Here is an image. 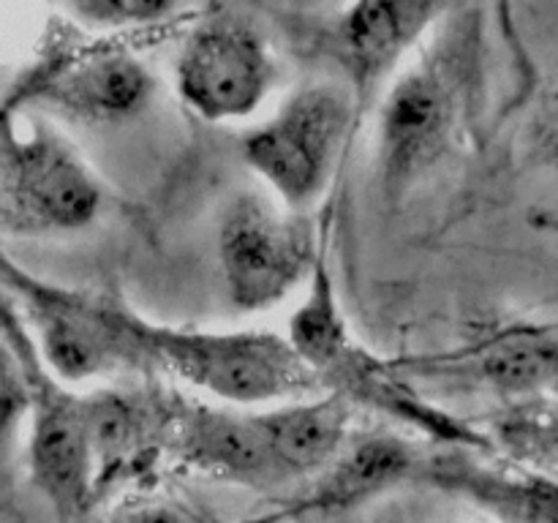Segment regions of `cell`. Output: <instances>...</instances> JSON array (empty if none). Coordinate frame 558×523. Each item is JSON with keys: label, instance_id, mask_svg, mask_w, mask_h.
<instances>
[{"label": "cell", "instance_id": "6da1fadb", "mask_svg": "<svg viewBox=\"0 0 558 523\" xmlns=\"http://www.w3.org/2000/svg\"><path fill=\"white\" fill-rule=\"evenodd\" d=\"M140 343L142 357L232 403L303 396L319 385V374L292 341L270 332H183L140 325Z\"/></svg>", "mask_w": 558, "mask_h": 523}, {"label": "cell", "instance_id": "7a4b0ae2", "mask_svg": "<svg viewBox=\"0 0 558 523\" xmlns=\"http://www.w3.org/2000/svg\"><path fill=\"white\" fill-rule=\"evenodd\" d=\"M354 104L336 85H311L294 93L276 118L243 139L248 167L287 202L300 207L325 188L347 142Z\"/></svg>", "mask_w": 558, "mask_h": 523}, {"label": "cell", "instance_id": "3957f363", "mask_svg": "<svg viewBox=\"0 0 558 523\" xmlns=\"http://www.w3.org/2000/svg\"><path fill=\"white\" fill-rule=\"evenodd\" d=\"M218 259L234 305L259 311L287 297L314 259V232L270 199L240 194L218 227Z\"/></svg>", "mask_w": 558, "mask_h": 523}, {"label": "cell", "instance_id": "277c9868", "mask_svg": "<svg viewBox=\"0 0 558 523\" xmlns=\"http://www.w3.org/2000/svg\"><path fill=\"white\" fill-rule=\"evenodd\" d=\"M276 80L270 49L256 27L234 16L202 22L185 41L178 87L196 114L238 120L265 101Z\"/></svg>", "mask_w": 558, "mask_h": 523}, {"label": "cell", "instance_id": "5b68a950", "mask_svg": "<svg viewBox=\"0 0 558 523\" xmlns=\"http://www.w3.org/2000/svg\"><path fill=\"white\" fill-rule=\"evenodd\" d=\"M456 120V80L441 52L392 85L379 120V167L390 185L423 174L447 145Z\"/></svg>", "mask_w": 558, "mask_h": 523}, {"label": "cell", "instance_id": "8992f818", "mask_svg": "<svg viewBox=\"0 0 558 523\" xmlns=\"http://www.w3.org/2000/svg\"><path fill=\"white\" fill-rule=\"evenodd\" d=\"M11 194L22 216L41 229H80L101 207L90 169L52 134H36L16 147Z\"/></svg>", "mask_w": 558, "mask_h": 523}, {"label": "cell", "instance_id": "52a82bcc", "mask_svg": "<svg viewBox=\"0 0 558 523\" xmlns=\"http://www.w3.org/2000/svg\"><path fill=\"white\" fill-rule=\"evenodd\" d=\"M36 314L44 354L65 379H93L142 357L140 325L60 297L38 300Z\"/></svg>", "mask_w": 558, "mask_h": 523}, {"label": "cell", "instance_id": "ba28073f", "mask_svg": "<svg viewBox=\"0 0 558 523\" xmlns=\"http://www.w3.org/2000/svg\"><path fill=\"white\" fill-rule=\"evenodd\" d=\"M441 14L436 3L374 0L343 11L336 41L357 90H371Z\"/></svg>", "mask_w": 558, "mask_h": 523}, {"label": "cell", "instance_id": "9c48e42d", "mask_svg": "<svg viewBox=\"0 0 558 523\" xmlns=\"http://www.w3.org/2000/svg\"><path fill=\"white\" fill-rule=\"evenodd\" d=\"M153 90L145 65L129 52H90L71 58L47 82L63 112L85 123H114L145 107Z\"/></svg>", "mask_w": 558, "mask_h": 523}, {"label": "cell", "instance_id": "30bf717a", "mask_svg": "<svg viewBox=\"0 0 558 523\" xmlns=\"http://www.w3.org/2000/svg\"><path fill=\"white\" fill-rule=\"evenodd\" d=\"M31 469L38 488L60 512H74L85 504L96 469L80 401L65 396L41 398L33 417Z\"/></svg>", "mask_w": 558, "mask_h": 523}, {"label": "cell", "instance_id": "8fae6325", "mask_svg": "<svg viewBox=\"0 0 558 523\" xmlns=\"http://www.w3.org/2000/svg\"><path fill=\"white\" fill-rule=\"evenodd\" d=\"M174 450L191 466L221 477L259 479L278 474L256 414L185 406L174 417Z\"/></svg>", "mask_w": 558, "mask_h": 523}, {"label": "cell", "instance_id": "7c38bea8", "mask_svg": "<svg viewBox=\"0 0 558 523\" xmlns=\"http://www.w3.org/2000/svg\"><path fill=\"white\" fill-rule=\"evenodd\" d=\"M278 472L330 466L347 447L349 412L341 398L305 401L256 414Z\"/></svg>", "mask_w": 558, "mask_h": 523}, {"label": "cell", "instance_id": "4fadbf2b", "mask_svg": "<svg viewBox=\"0 0 558 523\" xmlns=\"http://www.w3.org/2000/svg\"><path fill=\"white\" fill-rule=\"evenodd\" d=\"M87 445H90L93 469L118 466L147 450L150 436H156V409L145 398L125 392H98L80 401Z\"/></svg>", "mask_w": 558, "mask_h": 523}, {"label": "cell", "instance_id": "5bb4252c", "mask_svg": "<svg viewBox=\"0 0 558 523\" xmlns=\"http://www.w3.org/2000/svg\"><path fill=\"white\" fill-rule=\"evenodd\" d=\"M412 463L407 445L387 436H371L352 447H343L341 455L332 461L327 483L322 485L319 499L327 504H347L368 496L385 485L396 483Z\"/></svg>", "mask_w": 558, "mask_h": 523}, {"label": "cell", "instance_id": "9a60e30c", "mask_svg": "<svg viewBox=\"0 0 558 523\" xmlns=\"http://www.w3.org/2000/svg\"><path fill=\"white\" fill-rule=\"evenodd\" d=\"M477 376L499 390L526 392L558 385V343L539 336H505L477 357Z\"/></svg>", "mask_w": 558, "mask_h": 523}, {"label": "cell", "instance_id": "2e32d148", "mask_svg": "<svg viewBox=\"0 0 558 523\" xmlns=\"http://www.w3.org/2000/svg\"><path fill=\"white\" fill-rule=\"evenodd\" d=\"M71 11L96 25H147L178 14L180 5L163 0H85L71 5Z\"/></svg>", "mask_w": 558, "mask_h": 523}, {"label": "cell", "instance_id": "e0dca14e", "mask_svg": "<svg viewBox=\"0 0 558 523\" xmlns=\"http://www.w3.org/2000/svg\"><path fill=\"white\" fill-rule=\"evenodd\" d=\"M27 396L22 387L20 374L11 365V360L0 352V434L14 425V419L25 412Z\"/></svg>", "mask_w": 558, "mask_h": 523}, {"label": "cell", "instance_id": "ac0fdd59", "mask_svg": "<svg viewBox=\"0 0 558 523\" xmlns=\"http://www.w3.org/2000/svg\"><path fill=\"white\" fill-rule=\"evenodd\" d=\"M123 523H191V521L180 515L178 510H169V507H145V510L131 512Z\"/></svg>", "mask_w": 558, "mask_h": 523}, {"label": "cell", "instance_id": "d6986e66", "mask_svg": "<svg viewBox=\"0 0 558 523\" xmlns=\"http://www.w3.org/2000/svg\"><path fill=\"white\" fill-rule=\"evenodd\" d=\"M556 158H558V136H556Z\"/></svg>", "mask_w": 558, "mask_h": 523}]
</instances>
